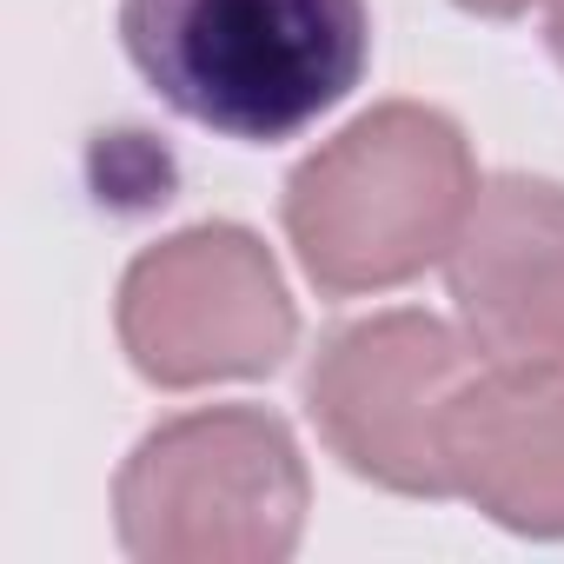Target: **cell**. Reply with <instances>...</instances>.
<instances>
[{
	"label": "cell",
	"mask_w": 564,
	"mask_h": 564,
	"mask_svg": "<svg viewBox=\"0 0 564 564\" xmlns=\"http://www.w3.org/2000/svg\"><path fill=\"white\" fill-rule=\"evenodd\" d=\"M120 41L180 120L272 147L359 87L372 14L366 0H120Z\"/></svg>",
	"instance_id": "1"
},
{
	"label": "cell",
	"mask_w": 564,
	"mask_h": 564,
	"mask_svg": "<svg viewBox=\"0 0 564 564\" xmlns=\"http://www.w3.org/2000/svg\"><path fill=\"white\" fill-rule=\"evenodd\" d=\"M478 199L465 133L419 100L372 107L286 180V239L333 300L405 286L438 265Z\"/></svg>",
	"instance_id": "2"
},
{
	"label": "cell",
	"mask_w": 564,
	"mask_h": 564,
	"mask_svg": "<svg viewBox=\"0 0 564 564\" xmlns=\"http://www.w3.org/2000/svg\"><path fill=\"white\" fill-rule=\"evenodd\" d=\"M306 505V458L259 405L166 419L113 485L120 544L140 564H279L300 551Z\"/></svg>",
	"instance_id": "3"
},
{
	"label": "cell",
	"mask_w": 564,
	"mask_h": 564,
	"mask_svg": "<svg viewBox=\"0 0 564 564\" xmlns=\"http://www.w3.org/2000/svg\"><path fill=\"white\" fill-rule=\"evenodd\" d=\"M491 359L432 313H372L313 352L306 412L326 452L399 498H452V412Z\"/></svg>",
	"instance_id": "4"
},
{
	"label": "cell",
	"mask_w": 564,
	"mask_h": 564,
	"mask_svg": "<svg viewBox=\"0 0 564 564\" xmlns=\"http://www.w3.org/2000/svg\"><path fill=\"white\" fill-rule=\"evenodd\" d=\"M300 313L272 252L246 226H193L160 239L120 279V346L160 392L265 379L286 366Z\"/></svg>",
	"instance_id": "5"
},
{
	"label": "cell",
	"mask_w": 564,
	"mask_h": 564,
	"mask_svg": "<svg viewBox=\"0 0 564 564\" xmlns=\"http://www.w3.org/2000/svg\"><path fill=\"white\" fill-rule=\"evenodd\" d=\"M445 279L491 366H564V186L524 173L478 186Z\"/></svg>",
	"instance_id": "6"
},
{
	"label": "cell",
	"mask_w": 564,
	"mask_h": 564,
	"mask_svg": "<svg viewBox=\"0 0 564 564\" xmlns=\"http://www.w3.org/2000/svg\"><path fill=\"white\" fill-rule=\"evenodd\" d=\"M452 498L524 538H564V366H485L452 412Z\"/></svg>",
	"instance_id": "7"
},
{
	"label": "cell",
	"mask_w": 564,
	"mask_h": 564,
	"mask_svg": "<svg viewBox=\"0 0 564 564\" xmlns=\"http://www.w3.org/2000/svg\"><path fill=\"white\" fill-rule=\"evenodd\" d=\"M465 14H485V21H511V14H524L531 0H458Z\"/></svg>",
	"instance_id": "8"
},
{
	"label": "cell",
	"mask_w": 564,
	"mask_h": 564,
	"mask_svg": "<svg viewBox=\"0 0 564 564\" xmlns=\"http://www.w3.org/2000/svg\"><path fill=\"white\" fill-rule=\"evenodd\" d=\"M544 34H551V54H557V67H564V0H551V21H544Z\"/></svg>",
	"instance_id": "9"
}]
</instances>
